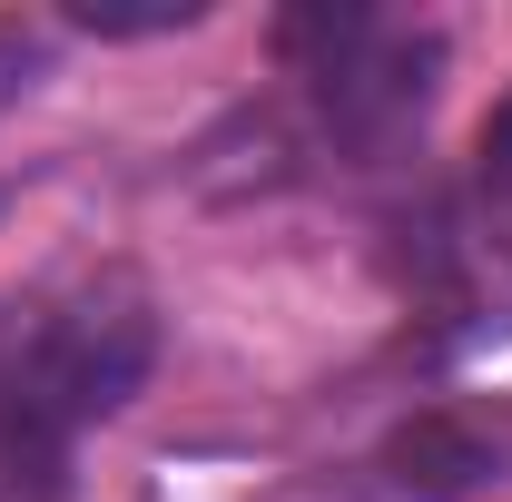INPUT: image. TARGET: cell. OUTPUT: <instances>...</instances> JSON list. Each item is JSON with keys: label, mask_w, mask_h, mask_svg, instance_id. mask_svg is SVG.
I'll list each match as a JSON object with an SVG mask.
<instances>
[{"label": "cell", "mask_w": 512, "mask_h": 502, "mask_svg": "<svg viewBox=\"0 0 512 502\" xmlns=\"http://www.w3.org/2000/svg\"><path fill=\"white\" fill-rule=\"evenodd\" d=\"M158 375V296L99 266L79 286L0 296V502H69L79 443Z\"/></svg>", "instance_id": "cell-1"}, {"label": "cell", "mask_w": 512, "mask_h": 502, "mask_svg": "<svg viewBox=\"0 0 512 502\" xmlns=\"http://www.w3.org/2000/svg\"><path fill=\"white\" fill-rule=\"evenodd\" d=\"M276 60L296 69L316 148L345 168H384L424 138L434 79H444V40L384 10H286L276 20Z\"/></svg>", "instance_id": "cell-2"}, {"label": "cell", "mask_w": 512, "mask_h": 502, "mask_svg": "<svg viewBox=\"0 0 512 502\" xmlns=\"http://www.w3.org/2000/svg\"><path fill=\"white\" fill-rule=\"evenodd\" d=\"M375 473L394 483V502H473V493H493V483L512 473V434L483 424V414L434 404V414H414V424L384 434Z\"/></svg>", "instance_id": "cell-3"}, {"label": "cell", "mask_w": 512, "mask_h": 502, "mask_svg": "<svg viewBox=\"0 0 512 502\" xmlns=\"http://www.w3.org/2000/svg\"><path fill=\"white\" fill-rule=\"evenodd\" d=\"M40 79H50V30H40V20H10V10H0V119H10V109H20V99H30Z\"/></svg>", "instance_id": "cell-4"}, {"label": "cell", "mask_w": 512, "mask_h": 502, "mask_svg": "<svg viewBox=\"0 0 512 502\" xmlns=\"http://www.w3.org/2000/svg\"><path fill=\"white\" fill-rule=\"evenodd\" d=\"M483 178H493V188H512V99L483 119Z\"/></svg>", "instance_id": "cell-5"}]
</instances>
